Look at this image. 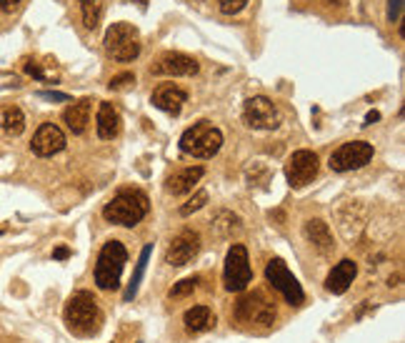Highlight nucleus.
<instances>
[{"label": "nucleus", "mask_w": 405, "mask_h": 343, "mask_svg": "<svg viewBox=\"0 0 405 343\" xmlns=\"http://www.w3.org/2000/svg\"><path fill=\"white\" fill-rule=\"evenodd\" d=\"M68 331L75 333L80 338H90L101 331L103 326V313L98 308V301L88 291H78L68 298L66 311H63Z\"/></svg>", "instance_id": "1"}, {"label": "nucleus", "mask_w": 405, "mask_h": 343, "mask_svg": "<svg viewBox=\"0 0 405 343\" xmlns=\"http://www.w3.org/2000/svg\"><path fill=\"white\" fill-rule=\"evenodd\" d=\"M148 196L143 191L126 188L118 196H113V200H108L105 208H103V218L115 223V226H123V228H133L148 216Z\"/></svg>", "instance_id": "2"}, {"label": "nucleus", "mask_w": 405, "mask_h": 343, "mask_svg": "<svg viewBox=\"0 0 405 343\" xmlns=\"http://www.w3.org/2000/svg\"><path fill=\"white\" fill-rule=\"evenodd\" d=\"M128 263V251L120 241H108L96 261V283L101 291H115Z\"/></svg>", "instance_id": "3"}, {"label": "nucleus", "mask_w": 405, "mask_h": 343, "mask_svg": "<svg viewBox=\"0 0 405 343\" xmlns=\"http://www.w3.org/2000/svg\"><path fill=\"white\" fill-rule=\"evenodd\" d=\"M103 45H105V53L120 63H131L140 55V31H138L133 23H113L105 31L103 38Z\"/></svg>", "instance_id": "4"}, {"label": "nucleus", "mask_w": 405, "mask_h": 343, "mask_svg": "<svg viewBox=\"0 0 405 343\" xmlns=\"http://www.w3.org/2000/svg\"><path fill=\"white\" fill-rule=\"evenodd\" d=\"M223 148V133L208 121L193 123L180 136V151L193 158H213Z\"/></svg>", "instance_id": "5"}, {"label": "nucleus", "mask_w": 405, "mask_h": 343, "mask_svg": "<svg viewBox=\"0 0 405 343\" xmlns=\"http://www.w3.org/2000/svg\"><path fill=\"white\" fill-rule=\"evenodd\" d=\"M253 281L251 258H248V248L243 243H233L226 253V265H223V286L230 293H243Z\"/></svg>", "instance_id": "6"}, {"label": "nucleus", "mask_w": 405, "mask_h": 343, "mask_svg": "<svg viewBox=\"0 0 405 343\" xmlns=\"http://www.w3.org/2000/svg\"><path fill=\"white\" fill-rule=\"evenodd\" d=\"M265 278H268L270 286H273L290 306H300V303L305 301V293H303V289H300L298 278L293 276L290 268H288L283 258L268 261V265H265Z\"/></svg>", "instance_id": "7"}, {"label": "nucleus", "mask_w": 405, "mask_h": 343, "mask_svg": "<svg viewBox=\"0 0 405 343\" xmlns=\"http://www.w3.org/2000/svg\"><path fill=\"white\" fill-rule=\"evenodd\" d=\"M373 145L368 140H351V143H343L338 151L330 153V170L335 173H348V170H358L368 166L373 161Z\"/></svg>", "instance_id": "8"}, {"label": "nucleus", "mask_w": 405, "mask_h": 343, "mask_svg": "<svg viewBox=\"0 0 405 343\" xmlns=\"http://www.w3.org/2000/svg\"><path fill=\"white\" fill-rule=\"evenodd\" d=\"M235 319L240 323L270 326L275 323V306L265 298L263 291H253V293L240 295V301L235 303Z\"/></svg>", "instance_id": "9"}, {"label": "nucleus", "mask_w": 405, "mask_h": 343, "mask_svg": "<svg viewBox=\"0 0 405 343\" xmlns=\"http://www.w3.org/2000/svg\"><path fill=\"white\" fill-rule=\"evenodd\" d=\"M243 123L253 131H275L280 126V110L270 98L256 96L251 101H245Z\"/></svg>", "instance_id": "10"}, {"label": "nucleus", "mask_w": 405, "mask_h": 343, "mask_svg": "<svg viewBox=\"0 0 405 343\" xmlns=\"http://www.w3.org/2000/svg\"><path fill=\"white\" fill-rule=\"evenodd\" d=\"M321 161L313 151H295L286 163V178L293 188H303L308 183H313V178L318 175Z\"/></svg>", "instance_id": "11"}, {"label": "nucleus", "mask_w": 405, "mask_h": 343, "mask_svg": "<svg viewBox=\"0 0 405 343\" xmlns=\"http://www.w3.org/2000/svg\"><path fill=\"white\" fill-rule=\"evenodd\" d=\"M198 253H200V233L193 228H185L175 235L170 246L165 251V263L173 265V268H183L188 265L193 258H196Z\"/></svg>", "instance_id": "12"}, {"label": "nucleus", "mask_w": 405, "mask_h": 343, "mask_svg": "<svg viewBox=\"0 0 405 343\" xmlns=\"http://www.w3.org/2000/svg\"><path fill=\"white\" fill-rule=\"evenodd\" d=\"M198 61L185 53H163L158 61L150 66V73L155 75H170V78H183V75H196L198 73Z\"/></svg>", "instance_id": "13"}, {"label": "nucleus", "mask_w": 405, "mask_h": 343, "mask_svg": "<svg viewBox=\"0 0 405 343\" xmlns=\"http://www.w3.org/2000/svg\"><path fill=\"white\" fill-rule=\"evenodd\" d=\"M66 148V133L60 131L55 123H43L30 140V151L40 158H50Z\"/></svg>", "instance_id": "14"}, {"label": "nucleus", "mask_w": 405, "mask_h": 343, "mask_svg": "<svg viewBox=\"0 0 405 343\" xmlns=\"http://www.w3.org/2000/svg\"><path fill=\"white\" fill-rule=\"evenodd\" d=\"M185 101H188V93L173 83L158 85L153 91V96H150V103H153L155 108L163 110V113H168V115H180Z\"/></svg>", "instance_id": "15"}, {"label": "nucleus", "mask_w": 405, "mask_h": 343, "mask_svg": "<svg viewBox=\"0 0 405 343\" xmlns=\"http://www.w3.org/2000/svg\"><path fill=\"white\" fill-rule=\"evenodd\" d=\"M355 276H358V263L351 258H343L340 263L333 265V271L325 278V291L333 295H343L351 289V283L355 281Z\"/></svg>", "instance_id": "16"}, {"label": "nucleus", "mask_w": 405, "mask_h": 343, "mask_svg": "<svg viewBox=\"0 0 405 343\" xmlns=\"http://www.w3.org/2000/svg\"><path fill=\"white\" fill-rule=\"evenodd\" d=\"M303 235H305V241L316 248L318 253H323V256H325V253H333L335 241H333V233H330L328 223H325V221H321V218L305 221Z\"/></svg>", "instance_id": "17"}, {"label": "nucleus", "mask_w": 405, "mask_h": 343, "mask_svg": "<svg viewBox=\"0 0 405 343\" xmlns=\"http://www.w3.org/2000/svg\"><path fill=\"white\" fill-rule=\"evenodd\" d=\"M96 128H98V136H101L103 140H113L120 133V113L113 103H101Z\"/></svg>", "instance_id": "18"}, {"label": "nucleus", "mask_w": 405, "mask_h": 343, "mask_svg": "<svg viewBox=\"0 0 405 343\" xmlns=\"http://www.w3.org/2000/svg\"><path fill=\"white\" fill-rule=\"evenodd\" d=\"M63 121H66V126L71 128L75 136L85 133V128H88V123H90V98L71 103V105L63 110Z\"/></svg>", "instance_id": "19"}, {"label": "nucleus", "mask_w": 405, "mask_h": 343, "mask_svg": "<svg viewBox=\"0 0 405 343\" xmlns=\"http://www.w3.org/2000/svg\"><path fill=\"white\" fill-rule=\"evenodd\" d=\"M202 166H191V168H183L178 170L175 175L168 178V191L173 193V196H185V193H191L193 186L202 178Z\"/></svg>", "instance_id": "20"}, {"label": "nucleus", "mask_w": 405, "mask_h": 343, "mask_svg": "<svg viewBox=\"0 0 405 343\" xmlns=\"http://www.w3.org/2000/svg\"><path fill=\"white\" fill-rule=\"evenodd\" d=\"M183 323L188 333H202L215 326V313L210 311V306H193L185 311Z\"/></svg>", "instance_id": "21"}, {"label": "nucleus", "mask_w": 405, "mask_h": 343, "mask_svg": "<svg viewBox=\"0 0 405 343\" xmlns=\"http://www.w3.org/2000/svg\"><path fill=\"white\" fill-rule=\"evenodd\" d=\"M0 128L8 133V136H20L25 131V113L18 105H8L3 113H0Z\"/></svg>", "instance_id": "22"}, {"label": "nucleus", "mask_w": 405, "mask_h": 343, "mask_svg": "<svg viewBox=\"0 0 405 343\" xmlns=\"http://www.w3.org/2000/svg\"><path fill=\"white\" fill-rule=\"evenodd\" d=\"M150 253H153V246H145L143 251H140V258H138L135 263V271H133V278L131 283H128V289H126V301H133L138 295V289H140V281H143L145 276V268H148V261H150Z\"/></svg>", "instance_id": "23"}, {"label": "nucleus", "mask_w": 405, "mask_h": 343, "mask_svg": "<svg viewBox=\"0 0 405 343\" xmlns=\"http://www.w3.org/2000/svg\"><path fill=\"white\" fill-rule=\"evenodd\" d=\"M80 3V13H83V23L88 31H96L103 18V3L101 0H78Z\"/></svg>", "instance_id": "24"}, {"label": "nucleus", "mask_w": 405, "mask_h": 343, "mask_svg": "<svg viewBox=\"0 0 405 343\" xmlns=\"http://www.w3.org/2000/svg\"><path fill=\"white\" fill-rule=\"evenodd\" d=\"M213 228L218 235H223V238H228V235H233L235 231H240V218L233 216V213L228 211H221L218 216L213 218Z\"/></svg>", "instance_id": "25"}, {"label": "nucleus", "mask_w": 405, "mask_h": 343, "mask_svg": "<svg viewBox=\"0 0 405 343\" xmlns=\"http://www.w3.org/2000/svg\"><path fill=\"white\" fill-rule=\"evenodd\" d=\"M196 286H198V278L193 276V278H183V281H178L173 286V289H170V298H185V295H191L193 291H196Z\"/></svg>", "instance_id": "26"}, {"label": "nucleus", "mask_w": 405, "mask_h": 343, "mask_svg": "<svg viewBox=\"0 0 405 343\" xmlns=\"http://www.w3.org/2000/svg\"><path fill=\"white\" fill-rule=\"evenodd\" d=\"M205 203H208V193H205V191H198L196 196H193V198L188 200V203L180 205V216H191V213L200 211V208Z\"/></svg>", "instance_id": "27"}, {"label": "nucleus", "mask_w": 405, "mask_h": 343, "mask_svg": "<svg viewBox=\"0 0 405 343\" xmlns=\"http://www.w3.org/2000/svg\"><path fill=\"white\" fill-rule=\"evenodd\" d=\"M135 83V75L133 73H120V75H113L110 78V83H108V88L110 91H123V88H128V85Z\"/></svg>", "instance_id": "28"}, {"label": "nucleus", "mask_w": 405, "mask_h": 343, "mask_svg": "<svg viewBox=\"0 0 405 343\" xmlns=\"http://www.w3.org/2000/svg\"><path fill=\"white\" fill-rule=\"evenodd\" d=\"M245 6H248V0H218V8H221L226 15H235V13H240Z\"/></svg>", "instance_id": "29"}, {"label": "nucleus", "mask_w": 405, "mask_h": 343, "mask_svg": "<svg viewBox=\"0 0 405 343\" xmlns=\"http://www.w3.org/2000/svg\"><path fill=\"white\" fill-rule=\"evenodd\" d=\"M38 98H43V101H55V103H68L71 101L68 93H58V91H40L38 93Z\"/></svg>", "instance_id": "30"}, {"label": "nucleus", "mask_w": 405, "mask_h": 343, "mask_svg": "<svg viewBox=\"0 0 405 343\" xmlns=\"http://www.w3.org/2000/svg\"><path fill=\"white\" fill-rule=\"evenodd\" d=\"M400 13H403V0H390V3H388V20L395 23V20L400 18Z\"/></svg>", "instance_id": "31"}, {"label": "nucleus", "mask_w": 405, "mask_h": 343, "mask_svg": "<svg viewBox=\"0 0 405 343\" xmlns=\"http://www.w3.org/2000/svg\"><path fill=\"white\" fill-rule=\"evenodd\" d=\"M25 73H28V75H33V78H38V80L45 78V73L40 71V66H38L36 61H28V63H25Z\"/></svg>", "instance_id": "32"}, {"label": "nucleus", "mask_w": 405, "mask_h": 343, "mask_svg": "<svg viewBox=\"0 0 405 343\" xmlns=\"http://www.w3.org/2000/svg\"><path fill=\"white\" fill-rule=\"evenodd\" d=\"M68 256H71V248H66V246H60L53 251V258H58V261H66Z\"/></svg>", "instance_id": "33"}, {"label": "nucleus", "mask_w": 405, "mask_h": 343, "mask_svg": "<svg viewBox=\"0 0 405 343\" xmlns=\"http://www.w3.org/2000/svg\"><path fill=\"white\" fill-rule=\"evenodd\" d=\"M378 118H381V113H378V110H370V113L365 115V126H373V123H376Z\"/></svg>", "instance_id": "34"}, {"label": "nucleus", "mask_w": 405, "mask_h": 343, "mask_svg": "<svg viewBox=\"0 0 405 343\" xmlns=\"http://www.w3.org/2000/svg\"><path fill=\"white\" fill-rule=\"evenodd\" d=\"M20 0H0V8H3V10H13V8L18 6Z\"/></svg>", "instance_id": "35"}, {"label": "nucleus", "mask_w": 405, "mask_h": 343, "mask_svg": "<svg viewBox=\"0 0 405 343\" xmlns=\"http://www.w3.org/2000/svg\"><path fill=\"white\" fill-rule=\"evenodd\" d=\"M3 233H6V228H3V226H0V235H3Z\"/></svg>", "instance_id": "36"}]
</instances>
